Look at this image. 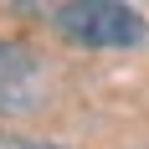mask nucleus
<instances>
[{
  "mask_svg": "<svg viewBox=\"0 0 149 149\" xmlns=\"http://www.w3.org/2000/svg\"><path fill=\"white\" fill-rule=\"evenodd\" d=\"M57 31L77 46H139L144 41V15L118 0H77L52 10Z\"/></svg>",
  "mask_w": 149,
  "mask_h": 149,
  "instance_id": "nucleus-1",
  "label": "nucleus"
},
{
  "mask_svg": "<svg viewBox=\"0 0 149 149\" xmlns=\"http://www.w3.org/2000/svg\"><path fill=\"white\" fill-rule=\"evenodd\" d=\"M0 149H57V144H31V139H5Z\"/></svg>",
  "mask_w": 149,
  "mask_h": 149,
  "instance_id": "nucleus-2",
  "label": "nucleus"
}]
</instances>
